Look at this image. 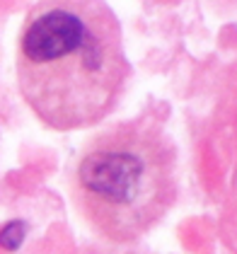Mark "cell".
Returning <instances> with one entry per match:
<instances>
[{
	"label": "cell",
	"instance_id": "7a4b0ae2",
	"mask_svg": "<svg viewBox=\"0 0 237 254\" xmlns=\"http://www.w3.org/2000/svg\"><path fill=\"white\" fill-rule=\"evenodd\" d=\"M73 194L85 223L109 242H136L177 201V153L150 121H126L82 150Z\"/></svg>",
	"mask_w": 237,
	"mask_h": 254
},
{
	"label": "cell",
	"instance_id": "6da1fadb",
	"mask_svg": "<svg viewBox=\"0 0 237 254\" xmlns=\"http://www.w3.org/2000/svg\"><path fill=\"white\" fill-rule=\"evenodd\" d=\"M128 75L121 24L104 0H39L29 10L17 39V82L49 128L99 124Z\"/></svg>",
	"mask_w": 237,
	"mask_h": 254
},
{
	"label": "cell",
	"instance_id": "277c9868",
	"mask_svg": "<svg viewBox=\"0 0 237 254\" xmlns=\"http://www.w3.org/2000/svg\"><path fill=\"white\" fill-rule=\"evenodd\" d=\"M145 2H150V5H177L181 0H145Z\"/></svg>",
	"mask_w": 237,
	"mask_h": 254
},
{
	"label": "cell",
	"instance_id": "3957f363",
	"mask_svg": "<svg viewBox=\"0 0 237 254\" xmlns=\"http://www.w3.org/2000/svg\"><path fill=\"white\" fill-rule=\"evenodd\" d=\"M24 233H27V228H24L22 220H10L0 230V247L7 250V252H17L24 242Z\"/></svg>",
	"mask_w": 237,
	"mask_h": 254
}]
</instances>
